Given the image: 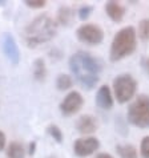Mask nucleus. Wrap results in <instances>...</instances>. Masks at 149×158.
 I'll return each mask as SVG.
<instances>
[{
    "label": "nucleus",
    "instance_id": "obj_26",
    "mask_svg": "<svg viewBox=\"0 0 149 158\" xmlns=\"http://www.w3.org/2000/svg\"><path fill=\"white\" fill-rule=\"evenodd\" d=\"M35 148H36V143H35V142L29 143V154H33V153H35Z\"/></svg>",
    "mask_w": 149,
    "mask_h": 158
},
{
    "label": "nucleus",
    "instance_id": "obj_23",
    "mask_svg": "<svg viewBox=\"0 0 149 158\" xmlns=\"http://www.w3.org/2000/svg\"><path fill=\"white\" fill-rule=\"evenodd\" d=\"M141 65H143L144 71H145V73L148 74V77H149V57H143L141 59Z\"/></svg>",
    "mask_w": 149,
    "mask_h": 158
},
{
    "label": "nucleus",
    "instance_id": "obj_3",
    "mask_svg": "<svg viewBox=\"0 0 149 158\" xmlns=\"http://www.w3.org/2000/svg\"><path fill=\"white\" fill-rule=\"evenodd\" d=\"M137 47V32L132 25L121 28L115 35L109 51V60L112 63L122 60L126 56H130Z\"/></svg>",
    "mask_w": 149,
    "mask_h": 158
},
{
    "label": "nucleus",
    "instance_id": "obj_19",
    "mask_svg": "<svg viewBox=\"0 0 149 158\" xmlns=\"http://www.w3.org/2000/svg\"><path fill=\"white\" fill-rule=\"evenodd\" d=\"M48 133L51 134V137L55 139L56 142H61L63 141V133H61V130L59 129V126H56V125H51V126H48Z\"/></svg>",
    "mask_w": 149,
    "mask_h": 158
},
{
    "label": "nucleus",
    "instance_id": "obj_10",
    "mask_svg": "<svg viewBox=\"0 0 149 158\" xmlns=\"http://www.w3.org/2000/svg\"><path fill=\"white\" fill-rule=\"evenodd\" d=\"M97 128H99L97 120L91 114H84L79 117V120L76 121V129L81 134H92L97 130Z\"/></svg>",
    "mask_w": 149,
    "mask_h": 158
},
{
    "label": "nucleus",
    "instance_id": "obj_12",
    "mask_svg": "<svg viewBox=\"0 0 149 158\" xmlns=\"http://www.w3.org/2000/svg\"><path fill=\"white\" fill-rule=\"evenodd\" d=\"M105 12L115 23H120L125 15V8L117 2H108L105 4Z\"/></svg>",
    "mask_w": 149,
    "mask_h": 158
},
{
    "label": "nucleus",
    "instance_id": "obj_9",
    "mask_svg": "<svg viewBox=\"0 0 149 158\" xmlns=\"http://www.w3.org/2000/svg\"><path fill=\"white\" fill-rule=\"evenodd\" d=\"M3 51L6 57L11 61L12 64H19L20 61V52L17 48V44L15 41L14 36H11L10 33H4L3 36Z\"/></svg>",
    "mask_w": 149,
    "mask_h": 158
},
{
    "label": "nucleus",
    "instance_id": "obj_18",
    "mask_svg": "<svg viewBox=\"0 0 149 158\" xmlns=\"http://www.w3.org/2000/svg\"><path fill=\"white\" fill-rule=\"evenodd\" d=\"M138 37L143 41H149V19H143L138 23Z\"/></svg>",
    "mask_w": 149,
    "mask_h": 158
},
{
    "label": "nucleus",
    "instance_id": "obj_17",
    "mask_svg": "<svg viewBox=\"0 0 149 158\" xmlns=\"http://www.w3.org/2000/svg\"><path fill=\"white\" fill-rule=\"evenodd\" d=\"M72 84H73V80L68 74H59L57 80H56V86H57L59 90H67L72 86Z\"/></svg>",
    "mask_w": 149,
    "mask_h": 158
},
{
    "label": "nucleus",
    "instance_id": "obj_4",
    "mask_svg": "<svg viewBox=\"0 0 149 158\" xmlns=\"http://www.w3.org/2000/svg\"><path fill=\"white\" fill-rule=\"evenodd\" d=\"M128 121L140 129H149V96L141 94L128 108Z\"/></svg>",
    "mask_w": 149,
    "mask_h": 158
},
{
    "label": "nucleus",
    "instance_id": "obj_6",
    "mask_svg": "<svg viewBox=\"0 0 149 158\" xmlns=\"http://www.w3.org/2000/svg\"><path fill=\"white\" fill-rule=\"evenodd\" d=\"M76 36L81 43L88 45H99L104 40L103 29L96 24H83L77 28Z\"/></svg>",
    "mask_w": 149,
    "mask_h": 158
},
{
    "label": "nucleus",
    "instance_id": "obj_7",
    "mask_svg": "<svg viewBox=\"0 0 149 158\" xmlns=\"http://www.w3.org/2000/svg\"><path fill=\"white\" fill-rule=\"evenodd\" d=\"M83 104H84V98L80 94V92L72 90L60 102V112L67 117L73 116L74 113H77L83 108Z\"/></svg>",
    "mask_w": 149,
    "mask_h": 158
},
{
    "label": "nucleus",
    "instance_id": "obj_22",
    "mask_svg": "<svg viewBox=\"0 0 149 158\" xmlns=\"http://www.w3.org/2000/svg\"><path fill=\"white\" fill-rule=\"evenodd\" d=\"M25 6H28L29 8H43L45 6L44 0H25Z\"/></svg>",
    "mask_w": 149,
    "mask_h": 158
},
{
    "label": "nucleus",
    "instance_id": "obj_27",
    "mask_svg": "<svg viewBox=\"0 0 149 158\" xmlns=\"http://www.w3.org/2000/svg\"><path fill=\"white\" fill-rule=\"evenodd\" d=\"M3 3H4V2H0V6H2V4H3Z\"/></svg>",
    "mask_w": 149,
    "mask_h": 158
},
{
    "label": "nucleus",
    "instance_id": "obj_13",
    "mask_svg": "<svg viewBox=\"0 0 149 158\" xmlns=\"http://www.w3.org/2000/svg\"><path fill=\"white\" fill-rule=\"evenodd\" d=\"M116 152L120 156V158H138L137 150L133 145L125 143V145H117Z\"/></svg>",
    "mask_w": 149,
    "mask_h": 158
},
{
    "label": "nucleus",
    "instance_id": "obj_15",
    "mask_svg": "<svg viewBox=\"0 0 149 158\" xmlns=\"http://www.w3.org/2000/svg\"><path fill=\"white\" fill-rule=\"evenodd\" d=\"M47 69H45V63L43 59H36L33 63V77L37 81H43L45 78Z\"/></svg>",
    "mask_w": 149,
    "mask_h": 158
},
{
    "label": "nucleus",
    "instance_id": "obj_2",
    "mask_svg": "<svg viewBox=\"0 0 149 158\" xmlns=\"http://www.w3.org/2000/svg\"><path fill=\"white\" fill-rule=\"evenodd\" d=\"M57 32V23L45 14L39 15L31 21L24 29V41L28 47H36L39 44L52 40Z\"/></svg>",
    "mask_w": 149,
    "mask_h": 158
},
{
    "label": "nucleus",
    "instance_id": "obj_25",
    "mask_svg": "<svg viewBox=\"0 0 149 158\" xmlns=\"http://www.w3.org/2000/svg\"><path fill=\"white\" fill-rule=\"evenodd\" d=\"M95 158H113L111 154H108V153H100V154H97Z\"/></svg>",
    "mask_w": 149,
    "mask_h": 158
},
{
    "label": "nucleus",
    "instance_id": "obj_20",
    "mask_svg": "<svg viewBox=\"0 0 149 158\" xmlns=\"http://www.w3.org/2000/svg\"><path fill=\"white\" fill-rule=\"evenodd\" d=\"M140 154H141V158H149V135L143 138L141 145H140Z\"/></svg>",
    "mask_w": 149,
    "mask_h": 158
},
{
    "label": "nucleus",
    "instance_id": "obj_1",
    "mask_svg": "<svg viewBox=\"0 0 149 158\" xmlns=\"http://www.w3.org/2000/svg\"><path fill=\"white\" fill-rule=\"evenodd\" d=\"M71 72L83 88L92 89L100 80L101 65L88 52H76L69 59Z\"/></svg>",
    "mask_w": 149,
    "mask_h": 158
},
{
    "label": "nucleus",
    "instance_id": "obj_8",
    "mask_svg": "<svg viewBox=\"0 0 149 158\" xmlns=\"http://www.w3.org/2000/svg\"><path fill=\"white\" fill-rule=\"evenodd\" d=\"M100 148V142L97 138L95 137H84V138H79L73 143V152L77 157H88L91 154Z\"/></svg>",
    "mask_w": 149,
    "mask_h": 158
},
{
    "label": "nucleus",
    "instance_id": "obj_16",
    "mask_svg": "<svg viewBox=\"0 0 149 158\" xmlns=\"http://www.w3.org/2000/svg\"><path fill=\"white\" fill-rule=\"evenodd\" d=\"M24 148L20 142H11L7 149V156L8 158H24Z\"/></svg>",
    "mask_w": 149,
    "mask_h": 158
},
{
    "label": "nucleus",
    "instance_id": "obj_14",
    "mask_svg": "<svg viewBox=\"0 0 149 158\" xmlns=\"http://www.w3.org/2000/svg\"><path fill=\"white\" fill-rule=\"evenodd\" d=\"M73 19V11L72 8H69L67 6L60 7V10L57 12V21L61 25H69L72 23Z\"/></svg>",
    "mask_w": 149,
    "mask_h": 158
},
{
    "label": "nucleus",
    "instance_id": "obj_21",
    "mask_svg": "<svg viewBox=\"0 0 149 158\" xmlns=\"http://www.w3.org/2000/svg\"><path fill=\"white\" fill-rule=\"evenodd\" d=\"M92 11H93V7L92 6H83L80 10H79V19L81 21H85L91 16Z\"/></svg>",
    "mask_w": 149,
    "mask_h": 158
},
{
    "label": "nucleus",
    "instance_id": "obj_24",
    "mask_svg": "<svg viewBox=\"0 0 149 158\" xmlns=\"http://www.w3.org/2000/svg\"><path fill=\"white\" fill-rule=\"evenodd\" d=\"M4 148H6V134L0 130V150H3Z\"/></svg>",
    "mask_w": 149,
    "mask_h": 158
},
{
    "label": "nucleus",
    "instance_id": "obj_11",
    "mask_svg": "<svg viewBox=\"0 0 149 158\" xmlns=\"http://www.w3.org/2000/svg\"><path fill=\"white\" fill-rule=\"evenodd\" d=\"M96 104L101 109H112L113 106V96L111 92V88L108 85H103L99 88L97 93H96Z\"/></svg>",
    "mask_w": 149,
    "mask_h": 158
},
{
    "label": "nucleus",
    "instance_id": "obj_5",
    "mask_svg": "<svg viewBox=\"0 0 149 158\" xmlns=\"http://www.w3.org/2000/svg\"><path fill=\"white\" fill-rule=\"evenodd\" d=\"M137 90V81L130 74H120L113 80V93L117 102L125 104L130 101Z\"/></svg>",
    "mask_w": 149,
    "mask_h": 158
}]
</instances>
